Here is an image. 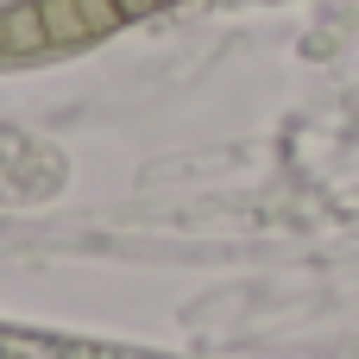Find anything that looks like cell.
<instances>
[{"label": "cell", "instance_id": "6da1fadb", "mask_svg": "<svg viewBox=\"0 0 359 359\" xmlns=\"http://www.w3.org/2000/svg\"><path fill=\"white\" fill-rule=\"evenodd\" d=\"M57 189H63V151L19 126H0V202H44Z\"/></svg>", "mask_w": 359, "mask_h": 359}, {"label": "cell", "instance_id": "7a4b0ae2", "mask_svg": "<svg viewBox=\"0 0 359 359\" xmlns=\"http://www.w3.org/2000/svg\"><path fill=\"white\" fill-rule=\"evenodd\" d=\"M32 13L44 32V50H76V44H95L126 25V13L114 0H32Z\"/></svg>", "mask_w": 359, "mask_h": 359}, {"label": "cell", "instance_id": "3957f363", "mask_svg": "<svg viewBox=\"0 0 359 359\" xmlns=\"http://www.w3.org/2000/svg\"><path fill=\"white\" fill-rule=\"evenodd\" d=\"M0 359H158V353H126V347H88V341H57V334L0 328Z\"/></svg>", "mask_w": 359, "mask_h": 359}, {"label": "cell", "instance_id": "277c9868", "mask_svg": "<svg viewBox=\"0 0 359 359\" xmlns=\"http://www.w3.org/2000/svg\"><path fill=\"white\" fill-rule=\"evenodd\" d=\"M114 6H120L126 19H145V13H158V0H114Z\"/></svg>", "mask_w": 359, "mask_h": 359}, {"label": "cell", "instance_id": "5b68a950", "mask_svg": "<svg viewBox=\"0 0 359 359\" xmlns=\"http://www.w3.org/2000/svg\"><path fill=\"white\" fill-rule=\"evenodd\" d=\"M158 6H177V0H158Z\"/></svg>", "mask_w": 359, "mask_h": 359}]
</instances>
